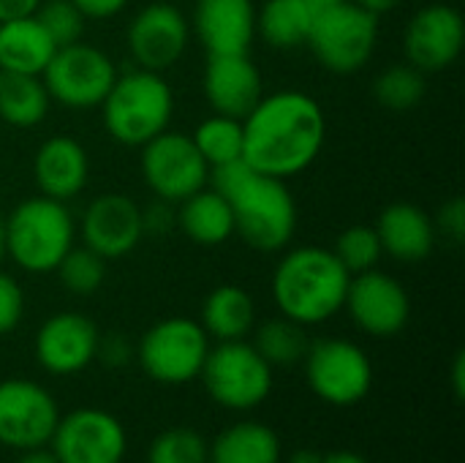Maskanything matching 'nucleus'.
Returning <instances> with one entry per match:
<instances>
[{
  "label": "nucleus",
  "mask_w": 465,
  "mask_h": 463,
  "mask_svg": "<svg viewBox=\"0 0 465 463\" xmlns=\"http://www.w3.org/2000/svg\"><path fill=\"white\" fill-rule=\"evenodd\" d=\"M327 120L322 104L302 90H278L242 117V161L270 177L289 180L322 153Z\"/></svg>",
  "instance_id": "1"
},
{
  "label": "nucleus",
  "mask_w": 465,
  "mask_h": 463,
  "mask_svg": "<svg viewBox=\"0 0 465 463\" xmlns=\"http://www.w3.org/2000/svg\"><path fill=\"white\" fill-rule=\"evenodd\" d=\"M213 188L226 199L234 235L262 254L283 251L297 232V205L281 177L262 175L245 161L213 169Z\"/></svg>",
  "instance_id": "2"
},
{
  "label": "nucleus",
  "mask_w": 465,
  "mask_h": 463,
  "mask_svg": "<svg viewBox=\"0 0 465 463\" xmlns=\"http://www.w3.org/2000/svg\"><path fill=\"white\" fill-rule=\"evenodd\" d=\"M349 270L332 248L302 246L292 248L272 273V297L281 317L308 327L332 319L343 311L349 292Z\"/></svg>",
  "instance_id": "3"
},
{
  "label": "nucleus",
  "mask_w": 465,
  "mask_h": 463,
  "mask_svg": "<svg viewBox=\"0 0 465 463\" xmlns=\"http://www.w3.org/2000/svg\"><path fill=\"white\" fill-rule=\"evenodd\" d=\"M101 109L104 128L114 142L125 147H142L169 128L174 96L158 71L136 68L117 74L114 85L101 101Z\"/></svg>",
  "instance_id": "4"
},
{
  "label": "nucleus",
  "mask_w": 465,
  "mask_h": 463,
  "mask_svg": "<svg viewBox=\"0 0 465 463\" xmlns=\"http://www.w3.org/2000/svg\"><path fill=\"white\" fill-rule=\"evenodd\" d=\"M76 226L65 202L33 196L19 202L5 218V257L33 276L54 273L74 248Z\"/></svg>",
  "instance_id": "5"
},
{
  "label": "nucleus",
  "mask_w": 465,
  "mask_h": 463,
  "mask_svg": "<svg viewBox=\"0 0 465 463\" xmlns=\"http://www.w3.org/2000/svg\"><path fill=\"white\" fill-rule=\"evenodd\" d=\"M379 44V16L360 8L354 0L316 8L308 49L332 74L349 76L365 68Z\"/></svg>",
  "instance_id": "6"
},
{
  "label": "nucleus",
  "mask_w": 465,
  "mask_h": 463,
  "mask_svg": "<svg viewBox=\"0 0 465 463\" xmlns=\"http://www.w3.org/2000/svg\"><path fill=\"white\" fill-rule=\"evenodd\" d=\"M210 398L232 412L256 409L272 390V366L248 341H218L207 352L202 374Z\"/></svg>",
  "instance_id": "7"
},
{
  "label": "nucleus",
  "mask_w": 465,
  "mask_h": 463,
  "mask_svg": "<svg viewBox=\"0 0 465 463\" xmlns=\"http://www.w3.org/2000/svg\"><path fill=\"white\" fill-rule=\"evenodd\" d=\"M210 352V336L196 319L169 317L155 322L139 341L144 374L161 385H185L202 374Z\"/></svg>",
  "instance_id": "8"
},
{
  "label": "nucleus",
  "mask_w": 465,
  "mask_h": 463,
  "mask_svg": "<svg viewBox=\"0 0 465 463\" xmlns=\"http://www.w3.org/2000/svg\"><path fill=\"white\" fill-rule=\"evenodd\" d=\"M41 79L52 101L68 109H93L106 98L117 79V68L112 57L98 46L74 41L54 49Z\"/></svg>",
  "instance_id": "9"
},
{
  "label": "nucleus",
  "mask_w": 465,
  "mask_h": 463,
  "mask_svg": "<svg viewBox=\"0 0 465 463\" xmlns=\"http://www.w3.org/2000/svg\"><path fill=\"white\" fill-rule=\"evenodd\" d=\"M302 363L311 390L332 407L360 404L371 393V357L362 347L346 338H322L311 344Z\"/></svg>",
  "instance_id": "10"
},
{
  "label": "nucleus",
  "mask_w": 465,
  "mask_h": 463,
  "mask_svg": "<svg viewBox=\"0 0 465 463\" xmlns=\"http://www.w3.org/2000/svg\"><path fill=\"white\" fill-rule=\"evenodd\" d=\"M142 175L147 188L158 199L180 205L207 186L210 166L191 136L166 128L163 134L142 145Z\"/></svg>",
  "instance_id": "11"
},
{
  "label": "nucleus",
  "mask_w": 465,
  "mask_h": 463,
  "mask_svg": "<svg viewBox=\"0 0 465 463\" xmlns=\"http://www.w3.org/2000/svg\"><path fill=\"white\" fill-rule=\"evenodd\" d=\"M60 412L49 390L30 379L0 382V445L11 450H35L49 445Z\"/></svg>",
  "instance_id": "12"
},
{
  "label": "nucleus",
  "mask_w": 465,
  "mask_h": 463,
  "mask_svg": "<svg viewBox=\"0 0 465 463\" xmlns=\"http://www.w3.org/2000/svg\"><path fill=\"white\" fill-rule=\"evenodd\" d=\"M49 445L60 463H123L128 437L114 415L87 407L60 418Z\"/></svg>",
  "instance_id": "13"
},
{
  "label": "nucleus",
  "mask_w": 465,
  "mask_h": 463,
  "mask_svg": "<svg viewBox=\"0 0 465 463\" xmlns=\"http://www.w3.org/2000/svg\"><path fill=\"white\" fill-rule=\"evenodd\" d=\"M191 38V22L185 14L166 0H155L144 5L128 25L125 44L134 57V63L144 71L163 74L172 68L188 46Z\"/></svg>",
  "instance_id": "14"
},
{
  "label": "nucleus",
  "mask_w": 465,
  "mask_h": 463,
  "mask_svg": "<svg viewBox=\"0 0 465 463\" xmlns=\"http://www.w3.org/2000/svg\"><path fill=\"white\" fill-rule=\"evenodd\" d=\"M343 308L362 333L376 338L398 336L411 317V300L403 284L376 267L351 276Z\"/></svg>",
  "instance_id": "15"
},
{
  "label": "nucleus",
  "mask_w": 465,
  "mask_h": 463,
  "mask_svg": "<svg viewBox=\"0 0 465 463\" xmlns=\"http://www.w3.org/2000/svg\"><path fill=\"white\" fill-rule=\"evenodd\" d=\"M463 41L465 25L458 8L447 3L422 5L403 33L406 63L422 74H439L460 57Z\"/></svg>",
  "instance_id": "16"
},
{
  "label": "nucleus",
  "mask_w": 465,
  "mask_h": 463,
  "mask_svg": "<svg viewBox=\"0 0 465 463\" xmlns=\"http://www.w3.org/2000/svg\"><path fill=\"white\" fill-rule=\"evenodd\" d=\"M144 235L142 207L128 194H101L82 213V240L98 257H128Z\"/></svg>",
  "instance_id": "17"
},
{
  "label": "nucleus",
  "mask_w": 465,
  "mask_h": 463,
  "mask_svg": "<svg viewBox=\"0 0 465 463\" xmlns=\"http://www.w3.org/2000/svg\"><path fill=\"white\" fill-rule=\"evenodd\" d=\"M98 327L93 319L76 311L49 317L35 336V357L44 371L54 377H71L84 371L95 360Z\"/></svg>",
  "instance_id": "18"
},
{
  "label": "nucleus",
  "mask_w": 465,
  "mask_h": 463,
  "mask_svg": "<svg viewBox=\"0 0 465 463\" xmlns=\"http://www.w3.org/2000/svg\"><path fill=\"white\" fill-rule=\"evenodd\" d=\"M204 98L215 115L242 120L264 96V82L251 55H207Z\"/></svg>",
  "instance_id": "19"
},
{
  "label": "nucleus",
  "mask_w": 465,
  "mask_h": 463,
  "mask_svg": "<svg viewBox=\"0 0 465 463\" xmlns=\"http://www.w3.org/2000/svg\"><path fill=\"white\" fill-rule=\"evenodd\" d=\"M191 30L207 55H248L256 38L253 0H196Z\"/></svg>",
  "instance_id": "20"
},
{
  "label": "nucleus",
  "mask_w": 465,
  "mask_h": 463,
  "mask_svg": "<svg viewBox=\"0 0 465 463\" xmlns=\"http://www.w3.org/2000/svg\"><path fill=\"white\" fill-rule=\"evenodd\" d=\"M33 175L41 196L68 202L82 194L90 177L87 150L71 136H49L33 158Z\"/></svg>",
  "instance_id": "21"
},
{
  "label": "nucleus",
  "mask_w": 465,
  "mask_h": 463,
  "mask_svg": "<svg viewBox=\"0 0 465 463\" xmlns=\"http://www.w3.org/2000/svg\"><path fill=\"white\" fill-rule=\"evenodd\" d=\"M376 235L381 243V251L390 254L398 262H422L436 248V226L433 218L411 205V202H392L381 210L376 221Z\"/></svg>",
  "instance_id": "22"
},
{
  "label": "nucleus",
  "mask_w": 465,
  "mask_h": 463,
  "mask_svg": "<svg viewBox=\"0 0 465 463\" xmlns=\"http://www.w3.org/2000/svg\"><path fill=\"white\" fill-rule=\"evenodd\" d=\"M54 49V41L35 16L0 22V71L41 76Z\"/></svg>",
  "instance_id": "23"
},
{
  "label": "nucleus",
  "mask_w": 465,
  "mask_h": 463,
  "mask_svg": "<svg viewBox=\"0 0 465 463\" xmlns=\"http://www.w3.org/2000/svg\"><path fill=\"white\" fill-rule=\"evenodd\" d=\"M177 226L196 246H221L234 235V218L215 188H199L177 205Z\"/></svg>",
  "instance_id": "24"
},
{
  "label": "nucleus",
  "mask_w": 465,
  "mask_h": 463,
  "mask_svg": "<svg viewBox=\"0 0 465 463\" xmlns=\"http://www.w3.org/2000/svg\"><path fill=\"white\" fill-rule=\"evenodd\" d=\"M253 319H256L253 297L242 287L223 284L204 297L199 325L204 327L207 336L218 341H240L253 330Z\"/></svg>",
  "instance_id": "25"
},
{
  "label": "nucleus",
  "mask_w": 465,
  "mask_h": 463,
  "mask_svg": "<svg viewBox=\"0 0 465 463\" xmlns=\"http://www.w3.org/2000/svg\"><path fill=\"white\" fill-rule=\"evenodd\" d=\"M313 16L311 0H267L256 8V35L272 49H297L308 44Z\"/></svg>",
  "instance_id": "26"
},
{
  "label": "nucleus",
  "mask_w": 465,
  "mask_h": 463,
  "mask_svg": "<svg viewBox=\"0 0 465 463\" xmlns=\"http://www.w3.org/2000/svg\"><path fill=\"white\" fill-rule=\"evenodd\" d=\"M207 463H281V439L270 426L245 420L218 434Z\"/></svg>",
  "instance_id": "27"
},
{
  "label": "nucleus",
  "mask_w": 465,
  "mask_h": 463,
  "mask_svg": "<svg viewBox=\"0 0 465 463\" xmlns=\"http://www.w3.org/2000/svg\"><path fill=\"white\" fill-rule=\"evenodd\" d=\"M49 93L35 74L0 71V120L14 128H33L49 112Z\"/></svg>",
  "instance_id": "28"
},
{
  "label": "nucleus",
  "mask_w": 465,
  "mask_h": 463,
  "mask_svg": "<svg viewBox=\"0 0 465 463\" xmlns=\"http://www.w3.org/2000/svg\"><path fill=\"white\" fill-rule=\"evenodd\" d=\"M191 139L210 169L242 161V120L213 115L196 126Z\"/></svg>",
  "instance_id": "29"
},
{
  "label": "nucleus",
  "mask_w": 465,
  "mask_h": 463,
  "mask_svg": "<svg viewBox=\"0 0 465 463\" xmlns=\"http://www.w3.org/2000/svg\"><path fill=\"white\" fill-rule=\"evenodd\" d=\"M256 352L272 366V368H286L294 363H302L305 352H308V336L305 327L281 317V319H270L256 330V341H253Z\"/></svg>",
  "instance_id": "30"
},
{
  "label": "nucleus",
  "mask_w": 465,
  "mask_h": 463,
  "mask_svg": "<svg viewBox=\"0 0 465 463\" xmlns=\"http://www.w3.org/2000/svg\"><path fill=\"white\" fill-rule=\"evenodd\" d=\"M425 90H428L425 74L417 71V68L409 65V63L387 65V68L376 76V82H373V96H376V101H379L384 109H390V112H411L414 106L422 104Z\"/></svg>",
  "instance_id": "31"
},
{
  "label": "nucleus",
  "mask_w": 465,
  "mask_h": 463,
  "mask_svg": "<svg viewBox=\"0 0 465 463\" xmlns=\"http://www.w3.org/2000/svg\"><path fill=\"white\" fill-rule=\"evenodd\" d=\"M57 276L71 295L87 297V295H95L101 289V284L106 278V259L98 257L95 251H90L87 246H82V248L74 246L60 259Z\"/></svg>",
  "instance_id": "32"
},
{
  "label": "nucleus",
  "mask_w": 465,
  "mask_h": 463,
  "mask_svg": "<svg viewBox=\"0 0 465 463\" xmlns=\"http://www.w3.org/2000/svg\"><path fill=\"white\" fill-rule=\"evenodd\" d=\"M332 254L349 270V276L373 270L379 265V259L384 257L376 229L373 226H365V224H354V226L343 229L338 235V240H335Z\"/></svg>",
  "instance_id": "33"
},
{
  "label": "nucleus",
  "mask_w": 465,
  "mask_h": 463,
  "mask_svg": "<svg viewBox=\"0 0 465 463\" xmlns=\"http://www.w3.org/2000/svg\"><path fill=\"white\" fill-rule=\"evenodd\" d=\"M210 445L193 428H169L158 434L147 450V463H207Z\"/></svg>",
  "instance_id": "34"
},
{
  "label": "nucleus",
  "mask_w": 465,
  "mask_h": 463,
  "mask_svg": "<svg viewBox=\"0 0 465 463\" xmlns=\"http://www.w3.org/2000/svg\"><path fill=\"white\" fill-rule=\"evenodd\" d=\"M33 16L54 41V46H68L74 41H82L87 16L71 0H41Z\"/></svg>",
  "instance_id": "35"
},
{
  "label": "nucleus",
  "mask_w": 465,
  "mask_h": 463,
  "mask_svg": "<svg viewBox=\"0 0 465 463\" xmlns=\"http://www.w3.org/2000/svg\"><path fill=\"white\" fill-rule=\"evenodd\" d=\"M22 314H25V295H22V287L0 273V336L16 330V325L22 322Z\"/></svg>",
  "instance_id": "36"
},
{
  "label": "nucleus",
  "mask_w": 465,
  "mask_h": 463,
  "mask_svg": "<svg viewBox=\"0 0 465 463\" xmlns=\"http://www.w3.org/2000/svg\"><path fill=\"white\" fill-rule=\"evenodd\" d=\"M436 232H441L450 243L460 246L465 240V202L460 196H452L450 202L441 205L436 221H433Z\"/></svg>",
  "instance_id": "37"
},
{
  "label": "nucleus",
  "mask_w": 465,
  "mask_h": 463,
  "mask_svg": "<svg viewBox=\"0 0 465 463\" xmlns=\"http://www.w3.org/2000/svg\"><path fill=\"white\" fill-rule=\"evenodd\" d=\"M134 349L128 344L125 336H106V338H98V349H95V357L109 366V368H123L128 360H131Z\"/></svg>",
  "instance_id": "38"
},
{
  "label": "nucleus",
  "mask_w": 465,
  "mask_h": 463,
  "mask_svg": "<svg viewBox=\"0 0 465 463\" xmlns=\"http://www.w3.org/2000/svg\"><path fill=\"white\" fill-rule=\"evenodd\" d=\"M172 207H174L172 202L155 196V202L147 210H142L144 232H166V229H172L177 224V213Z\"/></svg>",
  "instance_id": "39"
},
{
  "label": "nucleus",
  "mask_w": 465,
  "mask_h": 463,
  "mask_svg": "<svg viewBox=\"0 0 465 463\" xmlns=\"http://www.w3.org/2000/svg\"><path fill=\"white\" fill-rule=\"evenodd\" d=\"M87 19H109V16H117L128 0H71Z\"/></svg>",
  "instance_id": "40"
},
{
  "label": "nucleus",
  "mask_w": 465,
  "mask_h": 463,
  "mask_svg": "<svg viewBox=\"0 0 465 463\" xmlns=\"http://www.w3.org/2000/svg\"><path fill=\"white\" fill-rule=\"evenodd\" d=\"M38 5H41V0H0V22L33 16Z\"/></svg>",
  "instance_id": "41"
},
{
  "label": "nucleus",
  "mask_w": 465,
  "mask_h": 463,
  "mask_svg": "<svg viewBox=\"0 0 465 463\" xmlns=\"http://www.w3.org/2000/svg\"><path fill=\"white\" fill-rule=\"evenodd\" d=\"M452 390H455V398L460 401L465 396V355L458 352L455 360H452Z\"/></svg>",
  "instance_id": "42"
},
{
  "label": "nucleus",
  "mask_w": 465,
  "mask_h": 463,
  "mask_svg": "<svg viewBox=\"0 0 465 463\" xmlns=\"http://www.w3.org/2000/svg\"><path fill=\"white\" fill-rule=\"evenodd\" d=\"M360 8H365V11H371L373 16H384V14H390V11H395L403 0H354Z\"/></svg>",
  "instance_id": "43"
},
{
  "label": "nucleus",
  "mask_w": 465,
  "mask_h": 463,
  "mask_svg": "<svg viewBox=\"0 0 465 463\" xmlns=\"http://www.w3.org/2000/svg\"><path fill=\"white\" fill-rule=\"evenodd\" d=\"M16 463H60L57 456L52 450H44V448H35V450H25L22 458Z\"/></svg>",
  "instance_id": "44"
},
{
  "label": "nucleus",
  "mask_w": 465,
  "mask_h": 463,
  "mask_svg": "<svg viewBox=\"0 0 465 463\" xmlns=\"http://www.w3.org/2000/svg\"><path fill=\"white\" fill-rule=\"evenodd\" d=\"M322 463H368L362 456L357 453H349V450H335V453H327Z\"/></svg>",
  "instance_id": "45"
},
{
  "label": "nucleus",
  "mask_w": 465,
  "mask_h": 463,
  "mask_svg": "<svg viewBox=\"0 0 465 463\" xmlns=\"http://www.w3.org/2000/svg\"><path fill=\"white\" fill-rule=\"evenodd\" d=\"M322 453H316V450H308V448H302V450H297L292 458H289V463H322Z\"/></svg>",
  "instance_id": "46"
},
{
  "label": "nucleus",
  "mask_w": 465,
  "mask_h": 463,
  "mask_svg": "<svg viewBox=\"0 0 465 463\" xmlns=\"http://www.w3.org/2000/svg\"><path fill=\"white\" fill-rule=\"evenodd\" d=\"M5 259V216L0 213V262Z\"/></svg>",
  "instance_id": "47"
},
{
  "label": "nucleus",
  "mask_w": 465,
  "mask_h": 463,
  "mask_svg": "<svg viewBox=\"0 0 465 463\" xmlns=\"http://www.w3.org/2000/svg\"><path fill=\"white\" fill-rule=\"evenodd\" d=\"M316 8H324V5H332V3H343V0H311Z\"/></svg>",
  "instance_id": "48"
}]
</instances>
